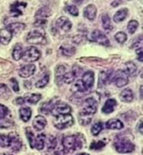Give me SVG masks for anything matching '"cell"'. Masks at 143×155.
Instances as JSON below:
<instances>
[{"label":"cell","instance_id":"23","mask_svg":"<svg viewBox=\"0 0 143 155\" xmlns=\"http://www.w3.org/2000/svg\"><path fill=\"white\" fill-rule=\"evenodd\" d=\"M67 71V66L64 65H59L56 69V82L57 84L60 85L62 83V78H63L64 74H66Z\"/></svg>","mask_w":143,"mask_h":155},{"label":"cell","instance_id":"9","mask_svg":"<svg viewBox=\"0 0 143 155\" xmlns=\"http://www.w3.org/2000/svg\"><path fill=\"white\" fill-rule=\"evenodd\" d=\"M91 40L101 45H105V46H108L109 45V40L107 39V37L102 31L98 29L92 31V33L91 34Z\"/></svg>","mask_w":143,"mask_h":155},{"label":"cell","instance_id":"58","mask_svg":"<svg viewBox=\"0 0 143 155\" xmlns=\"http://www.w3.org/2000/svg\"><path fill=\"white\" fill-rule=\"evenodd\" d=\"M1 155H12L11 153H1Z\"/></svg>","mask_w":143,"mask_h":155},{"label":"cell","instance_id":"29","mask_svg":"<svg viewBox=\"0 0 143 155\" xmlns=\"http://www.w3.org/2000/svg\"><path fill=\"white\" fill-rule=\"evenodd\" d=\"M23 47L21 46L20 44H16L15 46L13 47V50H12V58L14 60L18 61L22 58V56H23Z\"/></svg>","mask_w":143,"mask_h":155},{"label":"cell","instance_id":"10","mask_svg":"<svg viewBox=\"0 0 143 155\" xmlns=\"http://www.w3.org/2000/svg\"><path fill=\"white\" fill-rule=\"evenodd\" d=\"M82 83L84 84L85 87L88 90L91 89L94 85V74L91 71H88L82 76Z\"/></svg>","mask_w":143,"mask_h":155},{"label":"cell","instance_id":"8","mask_svg":"<svg viewBox=\"0 0 143 155\" xmlns=\"http://www.w3.org/2000/svg\"><path fill=\"white\" fill-rule=\"evenodd\" d=\"M72 112V107L65 103H57L55 106L53 107L50 114H52L54 117H58L60 115H68Z\"/></svg>","mask_w":143,"mask_h":155},{"label":"cell","instance_id":"54","mask_svg":"<svg viewBox=\"0 0 143 155\" xmlns=\"http://www.w3.org/2000/svg\"><path fill=\"white\" fill-rule=\"evenodd\" d=\"M139 126H138V131H139V133L140 134H142V120H140V122H139V124H138Z\"/></svg>","mask_w":143,"mask_h":155},{"label":"cell","instance_id":"2","mask_svg":"<svg viewBox=\"0 0 143 155\" xmlns=\"http://www.w3.org/2000/svg\"><path fill=\"white\" fill-rule=\"evenodd\" d=\"M55 117L56 118H55V121H54V124H55V127L58 130H63V129L69 128V127L74 125L75 123L74 117L71 114L60 115Z\"/></svg>","mask_w":143,"mask_h":155},{"label":"cell","instance_id":"34","mask_svg":"<svg viewBox=\"0 0 143 155\" xmlns=\"http://www.w3.org/2000/svg\"><path fill=\"white\" fill-rule=\"evenodd\" d=\"M76 75L75 74V72L73 71H67L64 74L63 78H62V83H66V84H71L75 81Z\"/></svg>","mask_w":143,"mask_h":155},{"label":"cell","instance_id":"22","mask_svg":"<svg viewBox=\"0 0 143 155\" xmlns=\"http://www.w3.org/2000/svg\"><path fill=\"white\" fill-rule=\"evenodd\" d=\"M56 102H57V99L55 98V99L51 100V101H49V102L42 104V106L40 107V112H42L43 114H50L53 107L55 106V104H57Z\"/></svg>","mask_w":143,"mask_h":155},{"label":"cell","instance_id":"50","mask_svg":"<svg viewBox=\"0 0 143 155\" xmlns=\"http://www.w3.org/2000/svg\"><path fill=\"white\" fill-rule=\"evenodd\" d=\"M45 24H46V20H44V19H38L37 21L34 23V25L35 26H41V25H45Z\"/></svg>","mask_w":143,"mask_h":155},{"label":"cell","instance_id":"17","mask_svg":"<svg viewBox=\"0 0 143 155\" xmlns=\"http://www.w3.org/2000/svg\"><path fill=\"white\" fill-rule=\"evenodd\" d=\"M112 74L107 71H101L99 74V80H98V87H105L110 80H112Z\"/></svg>","mask_w":143,"mask_h":155},{"label":"cell","instance_id":"14","mask_svg":"<svg viewBox=\"0 0 143 155\" xmlns=\"http://www.w3.org/2000/svg\"><path fill=\"white\" fill-rule=\"evenodd\" d=\"M36 71V67L33 64H28V65H25L23 68L20 69L19 71V75L23 78H28L30 77L31 75L34 74V72Z\"/></svg>","mask_w":143,"mask_h":155},{"label":"cell","instance_id":"46","mask_svg":"<svg viewBox=\"0 0 143 155\" xmlns=\"http://www.w3.org/2000/svg\"><path fill=\"white\" fill-rule=\"evenodd\" d=\"M57 146V140L54 136H50V139L48 140V150H52L56 148Z\"/></svg>","mask_w":143,"mask_h":155},{"label":"cell","instance_id":"55","mask_svg":"<svg viewBox=\"0 0 143 155\" xmlns=\"http://www.w3.org/2000/svg\"><path fill=\"white\" fill-rule=\"evenodd\" d=\"M25 86L28 87V88H30V82L28 81V82H25Z\"/></svg>","mask_w":143,"mask_h":155},{"label":"cell","instance_id":"41","mask_svg":"<svg viewBox=\"0 0 143 155\" xmlns=\"http://www.w3.org/2000/svg\"><path fill=\"white\" fill-rule=\"evenodd\" d=\"M25 102H28L29 104H35L42 99V95L41 94H31L28 97H25Z\"/></svg>","mask_w":143,"mask_h":155},{"label":"cell","instance_id":"21","mask_svg":"<svg viewBox=\"0 0 143 155\" xmlns=\"http://www.w3.org/2000/svg\"><path fill=\"white\" fill-rule=\"evenodd\" d=\"M25 24L17 22V23H12L10 25H8L6 28L8 30H10L13 35V34H17V33H20L21 31H23L25 29Z\"/></svg>","mask_w":143,"mask_h":155},{"label":"cell","instance_id":"43","mask_svg":"<svg viewBox=\"0 0 143 155\" xmlns=\"http://www.w3.org/2000/svg\"><path fill=\"white\" fill-rule=\"evenodd\" d=\"M115 40L119 43H124L127 40V35L124 32H118L115 34Z\"/></svg>","mask_w":143,"mask_h":155},{"label":"cell","instance_id":"6","mask_svg":"<svg viewBox=\"0 0 143 155\" xmlns=\"http://www.w3.org/2000/svg\"><path fill=\"white\" fill-rule=\"evenodd\" d=\"M41 58V52L34 46H30L23 52L22 58L25 62H35Z\"/></svg>","mask_w":143,"mask_h":155},{"label":"cell","instance_id":"57","mask_svg":"<svg viewBox=\"0 0 143 155\" xmlns=\"http://www.w3.org/2000/svg\"><path fill=\"white\" fill-rule=\"evenodd\" d=\"M76 155H89V154L85 153V152H82V153H78V154H76Z\"/></svg>","mask_w":143,"mask_h":155},{"label":"cell","instance_id":"19","mask_svg":"<svg viewBox=\"0 0 143 155\" xmlns=\"http://www.w3.org/2000/svg\"><path fill=\"white\" fill-rule=\"evenodd\" d=\"M116 106H117V102H116L114 99H108L105 103V104L102 108V112L104 114H110L114 111Z\"/></svg>","mask_w":143,"mask_h":155},{"label":"cell","instance_id":"49","mask_svg":"<svg viewBox=\"0 0 143 155\" xmlns=\"http://www.w3.org/2000/svg\"><path fill=\"white\" fill-rule=\"evenodd\" d=\"M8 91V87L4 84H0V96L4 95Z\"/></svg>","mask_w":143,"mask_h":155},{"label":"cell","instance_id":"40","mask_svg":"<svg viewBox=\"0 0 143 155\" xmlns=\"http://www.w3.org/2000/svg\"><path fill=\"white\" fill-rule=\"evenodd\" d=\"M20 2H15L13 5H12L11 8V12L12 13L13 16H20L22 15V11L20 10Z\"/></svg>","mask_w":143,"mask_h":155},{"label":"cell","instance_id":"20","mask_svg":"<svg viewBox=\"0 0 143 155\" xmlns=\"http://www.w3.org/2000/svg\"><path fill=\"white\" fill-rule=\"evenodd\" d=\"M120 99H121V101L123 103H131L134 100L133 91L130 88L123 89L120 94Z\"/></svg>","mask_w":143,"mask_h":155},{"label":"cell","instance_id":"32","mask_svg":"<svg viewBox=\"0 0 143 155\" xmlns=\"http://www.w3.org/2000/svg\"><path fill=\"white\" fill-rule=\"evenodd\" d=\"M137 70H138V68L135 63L129 61L125 64V72H126L128 75H131V76L135 75L137 74Z\"/></svg>","mask_w":143,"mask_h":155},{"label":"cell","instance_id":"7","mask_svg":"<svg viewBox=\"0 0 143 155\" xmlns=\"http://www.w3.org/2000/svg\"><path fill=\"white\" fill-rule=\"evenodd\" d=\"M97 107H98V103L93 97H89L86 99L84 103H83V108H82V112L88 114L91 116H93L96 111H97Z\"/></svg>","mask_w":143,"mask_h":155},{"label":"cell","instance_id":"18","mask_svg":"<svg viewBox=\"0 0 143 155\" xmlns=\"http://www.w3.org/2000/svg\"><path fill=\"white\" fill-rule=\"evenodd\" d=\"M83 13H84V16L88 18V20H94L97 14V8L94 5L89 4L84 8Z\"/></svg>","mask_w":143,"mask_h":155},{"label":"cell","instance_id":"16","mask_svg":"<svg viewBox=\"0 0 143 155\" xmlns=\"http://www.w3.org/2000/svg\"><path fill=\"white\" fill-rule=\"evenodd\" d=\"M12 39V33L7 28L0 29V43L3 45H8Z\"/></svg>","mask_w":143,"mask_h":155},{"label":"cell","instance_id":"53","mask_svg":"<svg viewBox=\"0 0 143 155\" xmlns=\"http://www.w3.org/2000/svg\"><path fill=\"white\" fill-rule=\"evenodd\" d=\"M55 155H65V150H58L55 151Z\"/></svg>","mask_w":143,"mask_h":155},{"label":"cell","instance_id":"52","mask_svg":"<svg viewBox=\"0 0 143 155\" xmlns=\"http://www.w3.org/2000/svg\"><path fill=\"white\" fill-rule=\"evenodd\" d=\"M137 54H138V60L140 62H142V47H139L137 50Z\"/></svg>","mask_w":143,"mask_h":155},{"label":"cell","instance_id":"44","mask_svg":"<svg viewBox=\"0 0 143 155\" xmlns=\"http://www.w3.org/2000/svg\"><path fill=\"white\" fill-rule=\"evenodd\" d=\"M65 11L70 13L71 15L73 16H78V8L75 7V6H73V5H69L65 8Z\"/></svg>","mask_w":143,"mask_h":155},{"label":"cell","instance_id":"1","mask_svg":"<svg viewBox=\"0 0 143 155\" xmlns=\"http://www.w3.org/2000/svg\"><path fill=\"white\" fill-rule=\"evenodd\" d=\"M85 144V138L82 134L67 135L62 139V146L65 152H73L78 149H82Z\"/></svg>","mask_w":143,"mask_h":155},{"label":"cell","instance_id":"39","mask_svg":"<svg viewBox=\"0 0 143 155\" xmlns=\"http://www.w3.org/2000/svg\"><path fill=\"white\" fill-rule=\"evenodd\" d=\"M49 74H45L44 75L42 79H40L39 81L36 82V84H35V87H39V88H42V87H44L47 84H48V82H49Z\"/></svg>","mask_w":143,"mask_h":155},{"label":"cell","instance_id":"26","mask_svg":"<svg viewBox=\"0 0 143 155\" xmlns=\"http://www.w3.org/2000/svg\"><path fill=\"white\" fill-rule=\"evenodd\" d=\"M127 14H128L127 8H121V10L118 11L117 12L115 13V15L113 17V20L116 23H121L127 17Z\"/></svg>","mask_w":143,"mask_h":155},{"label":"cell","instance_id":"15","mask_svg":"<svg viewBox=\"0 0 143 155\" xmlns=\"http://www.w3.org/2000/svg\"><path fill=\"white\" fill-rule=\"evenodd\" d=\"M105 126L106 129H110V130H121L124 127L123 123L120 120H118V118H111L108 121H106Z\"/></svg>","mask_w":143,"mask_h":155},{"label":"cell","instance_id":"35","mask_svg":"<svg viewBox=\"0 0 143 155\" xmlns=\"http://www.w3.org/2000/svg\"><path fill=\"white\" fill-rule=\"evenodd\" d=\"M72 90L75 91V92H85V91H87L88 89L85 87L81 80H77L74 84L73 87H72Z\"/></svg>","mask_w":143,"mask_h":155},{"label":"cell","instance_id":"30","mask_svg":"<svg viewBox=\"0 0 143 155\" xmlns=\"http://www.w3.org/2000/svg\"><path fill=\"white\" fill-rule=\"evenodd\" d=\"M102 25H103V27L106 31H111L113 29V25L111 24V20H110L109 16L107 14H104L102 16Z\"/></svg>","mask_w":143,"mask_h":155},{"label":"cell","instance_id":"13","mask_svg":"<svg viewBox=\"0 0 143 155\" xmlns=\"http://www.w3.org/2000/svg\"><path fill=\"white\" fill-rule=\"evenodd\" d=\"M47 124L46 118L42 116H37L33 120V127L35 128L36 131H42Z\"/></svg>","mask_w":143,"mask_h":155},{"label":"cell","instance_id":"37","mask_svg":"<svg viewBox=\"0 0 143 155\" xmlns=\"http://www.w3.org/2000/svg\"><path fill=\"white\" fill-rule=\"evenodd\" d=\"M25 134H26V137H28V143L31 149H34V143H35V134L32 132V130L30 128H28L25 130Z\"/></svg>","mask_w":143,"mask_h":155},{"label":"cell","instance_id":"36","mask_svg":"<svg viewBox=\"0 0 143 155\" xmlns=\"http://www.w3.org/2000/svg\"><path fill=\"white\" fill-rule=\"evenodd\" d=\"M11 146L10 135L0 134V148H8Z\"/></svg>","mask_w":143,"mask_h":155},{"label":"cell","instance_id":"51","mask_svg":"<svg viewBox=\"0 0 143 155\" xmlns=\"http://www.w3.org/2000/svg\"><path fill=\"white\" fill-rule=\"evenodd\" d=\"M14 103H15L16 104H24L25 103V99L23 98V97H18V98L15 99Z\"/></svg>","mask_w":143,"mask_h":155},{"label":"cell","instance_id":"48","mask_svg":"<svg viewBox=\"0 0 143 155\" xmlns=\"http://www.w3.org/2000/svg\"><path fill=\"white\" fill-rule=\"evenodd\" d=\"M11 83H12V90H14L15 92H18V91H19V85H18L17 80L15 78H12L11 79Z\"/></svg>","mask_w":143,"mask_h":155},{"label":"cell","instance_id":"31","mask_svg":"<svg viewBox=\"0 0 143 155\" xmlns=\"http://www.w3.org/2000/svg\"><path fill=\"white\" fill-rule=\"evenodd\" d=\"M107 141L106 139L104 140H98V141H93L91 145H89V149L92 150H102L103 148L105 147Z\"/></svg>","mask_w":143,"mask_h":155},{"label":"cell","instance_id":"24","mask_svg":"<svg viewBox=\"0 0 143 155\" xmlns=\"http://www.w3.org/2000/svg\"><path fill=\"white\" fill-rule=\"evenodd\" d=\"M45 141H46V138H45V135L41 134H39L37 137L35 138V143H34V148L37 149L38 150H43L44 146H45Z\"/></svg>","mask_w":143,"mask_h":155},{"label":"cell","instance_id":"38","mask_svg":"<svg viewBox=\"0 0 143 155\" xmlns=\"http://www.w3.org/2000/svg\"><path fill=\"white\" fill-rule=\"evenodd\" d=\"M103 128H104V124L102 122H97V123L92 125L91 129V132L92 135L96 136V135H98L102 132Z\"/></svg>","mask_w":143,"mask_h":155},{"label":"cell","instance_id":"33","mask_svg":"<svg viewBox=\"0 0 143 155\" xmlns=\"http://www.w3.org/2000/svg\"><path fill=\"white\" fill-rule=\"evenodd\" d=\"M50 15H51V11L47 7L41 8L40 10L37 12V13H36V17H37L38 19H44V18L49 17Z\"/></svg>","mask_w":143,"mask_h":155},{"label":"cell","instance_id":"56","mask_svg":"<svg viewBox=\"0 0 143 155\" xmlns=\"http://www.w3.org/2000/svg\"><path fill=\"white\" fill-rule=\"evenodd\" d=\"M74 1L75 2V3H78V4H81L83 1H84V0H74Z\"/></svg>","mask_w":143,"mask_h":155},{"label":"cell","instance_id":"4","mask_svg":"<svg viewBox=\"0 0 143 155\" xmlns=\"http://www.w3.org/2000/svg\"><path fill=\"white\" fill-rule=\"evenodd\" d=\"M115 150L120 153H130L135 150V146L129 140L120 139L114 143Z\"/></svg>","mask_w":143,"mask_h":155},{"label":"cell","instance_id":"11","mask_svg":"<svg viewBox=\"0 0 143 155\" xmlns=\"http://www.w3.org/2000/svg\"><path fill=\"white\" fill-rule=\"evenodd\" d=\"M56 24H57V26L58 27V28H60L61 30H63L65 32L70 31L72 29V26H73L71 21L65 16H61L60 18H58Z\"/></svg>","mask_w":143,"mask_h":155},{"label":"cell","instance_id":"27","mask_svg":"<svg viewBox=\"0 0 143 155\" xmlns=\"http://www.w3.org/2000/svg\"><path fill=\"white\" fill-rule=\"evenodd\" d=\"M60 52L62 53L63 56H66V57H72L74 56L75 54V46H72V45H62L60 47Z\"/></svg>","mask_w":143,"mask_h":155},{"label":"cell","instance_id":"25","mask_svg":"<svg viewBox=\"0 0 143 155\" xmlns=\"http://www.w3.org/2000/svg\"><path fill=\"white\" fill-rule=\"evenodd\" d=\"M19 115H20L21 120L24 122H28L30 120V117H31L32 111H31V109L29 107H23V108L20 109Z\"/></svg>","mask_w":143,"mask_h":155},{"label":"cell","instance_id":"3","mask_svg":"<svg viewBox=\"0 0 143 155\" xmlns=\"http://www.w3.org/2000/svg\"><path fill=\"white\" fill-rule=\"evenodd\" d=\"M26 41L29 44H45V34L42 30H31L26 36Z\"/></svg>","mask_w":143,"mask_h":155},{"label":"cell","instance_id":"45","mask_svg":"<svg viewBox=\"0 0 143 155\" xmlns=\"http://www.w3.org/2000/svg\"><path fill=\"white\" fill-rule=\"evenodd\" d=\"M8 112H10L7 106L0 104V120H2V118L6 117L8 116Z\"/></svg>","mask_w":143,"mask_h":155},{"label":"cell","instance_id":"12","mask_svg":"<svg viewBox=\"0 0 143 155\" xmlns=\"http://www.w3.org/2000/svg\"><path fill=\"white\" fill-rule=\"evenodd\" d=\"M10 137H11L10 148L12 150V151H18L22 147V142H21L19 135H18L17 134H15V133H12V134H10Z\"/></svg>","mask_w":143,"mask_h":155},{"label":"cell","instance_id":"42","mask_svg":"<svg viewBox=\"0 0 143 155\" xmlns=\"http://www.w3.org/2000/svg\"><path fill=\"white\" fill-rule=\"evenodd\" d=\"M138 22L136 21V20H131L129 23H128V25H127V30L130 34H134L136 32V30L138 29Z\"/></svg>","mask_w":143,"mask_h":155},{"label":"cell","instance_id":"28","mask_svg":"<svg viewBox=\"0 0 143 155\" xmlns=\"http://www.w3.org/2000/svg\"><path fill=\"white\" fill-rule=\"evenodd\" d=\"M78 120H79V122L81 123L82 125H88L91 123V120H92V117L93 116H91V115H88L82 111H80L79 114H78Z\"/></svg>","mask_w":143,"mask_h":155},{"label":"cell","instance_id":"5","mask_svg":"<svg viewBox=\"0 0 143 155\" xmlns=\"http://www.w3.org/2000/svg\"><path fill=\"white\" fill-rule=\"evenodd\" d=\"M112 81L115 83L116 87H123L124 86H126L128 84L129 77L128 74L125 72V71L119 70L112 75Z\"/></svg>","mask_w":143,"mask_h":155},{"label":"cell","instance_id":"47","mask_svg":"<svg viewBox=\"0 0 143 155\" xmlns=\"http://www.w3.org/2000/svg\"><path fill=\"white\" fill-rule=\"evenodd\" d=\"M13 126V123L10 120L3 121L0 120V128H10V127Z\"/></svg>","mask_w":143,"mask_h":155}]
</instances>
